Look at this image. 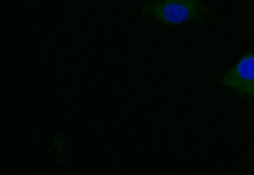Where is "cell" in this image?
<instances>
[{"label":"cell","instance_id":"obj_1","mask_svg":"<svg viewBox=\"0 0 254 175\" xmlns=\"http://www.w3.org/2000/svg\"><path fill=\"white\" fill-rule=\"evenodd\" d=\"M141 13L166 26L209 21L212 15L201 0H149Z\"/></svg>","mask_w":254,"mask_h":175},{"label":"cell","instance_id":"obj_2","mask_svg":"<svg viewBox=\"0 0 254 175\" xmlns=\"http://www.w3.org/2000/svg\"><path fill=\"white\" fill-rule=\"evenodd\" d=\"M219 83L241 98H254V52L243 56L220 77Z\"/></svg>","mask_w":254,"mask_h":175},{"label":"cell","instance_id":"obj_3","mask_svg":"<svg viewBox=\"0 0 254 175\" xmlns=\"http://www.w3.org/2000/svg\"><path fill=\"white\" fill-rule=\"evenodd\" d=\"M53 147L54 149L56 150L57 154H58V159L56 160V162L58 163L59 165L67 166V162H65V151L64 149V140L63 138L58 133H54L53 136Z\"/></svg>","mask_w":254,"mask_h":175}]
</instances>
